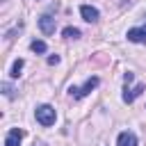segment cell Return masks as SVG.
Listing matches in <instances>:
<instances>
[{
  "instance_id": "obj_1",
  "label": "cell",
  "mask_w": 146,
  "mask_h": 146,
  "mask_svg": "<svg viewBox=\"0 0 146 146\" xmlns=\"http://www.w3.org/2000/svg\"><path fill=\"white\" fill-rule=\"evenodd\" d=\"M34 119H36V121H39L43 128L52 125V123H55V119H57L55 107H50V105H39V107L34 110Z\"/></svg>"
},
{
  "instance_id": "obj_2",
  "label": "cell",
  "mask_w": 146,
  "mask_h": 146,
  "mask_svg": "<svg viewBox=\"0 0 146 146\" xmlns=\"http://www.w3.org/2000/svg\"><path fill=\"white\" fill-rule=\"evenodd\" d=\"M98 82H100V80L94 75V78H89L82 87H73V84H71V87H68V94H71L73 98H82V96H87L91 89H96V87H98Z\"/></svg>"
},
{
  "instance_id": "obj_3",
  "label": "cell",
  "mask_w": 146,
  "mask_h": 146,
  "mask_svg": "<svg viewBox=\"0 0 146 146\" xmlns=\"http://www.w3.org/2000/svg\"><path fill=\"white\" fill-rule=\"evenodd\" d=\"M39 27H41V32H43V34H55L57 23H55V18H52L50 14H43V16L39 18Z\"/></svg>"
},
{
  "instance_id": "obj_4",
  "label": "cell",
  "mask_w": 146,
  "mask_h": 146,
  "mask_svg": "<svg viewBox=\"0 0 146 146\" xmlns=\"http://www.w3.org/2000/svg\"><path fill=\"white\" fill-rule=\"evenodd\" d=\"M128 41H135V43H146V25H139V27H132L128 30Z\"/></svg>"
},
{
  "instance_id": "obj_5",
  "label": "cell",
  "mask_w": 146,
  "mask_h": 146,
  "mask_svg": "<svg viewBox=\"0 0 146 146\" xmlns=\"http://www.w3.org/2000/svg\"><path fill=\"white\" fill-rule=\"evenodd\" d=\"M80 14H82V18H84L87 23H96V21H98V16H100V14H98V9H96V7H91V5H82V7H80Z\"/></svg>"
},
{
  "instance_id": "obj_6",
  "label": "cell",
  "mask_w": 146,
  "mask_h": 146,
  "mask_svg": "<svg viewBox=\"0 0 146 146\" xmlns=\"http://www.w3.org/2000/svg\"><path fill=\"white\" fill-rule=\"evenodd\" d=\"M23 130L21 128H11L9 130V135H7V139H5V146H18L21 144V139H23Z\"/></svg>"
},
{
  "instance_id": "obj_7",
  "label": "cell",
  "mask_w": 146,
  "mask_h": 146,
  "mask_svg": "<svg viewBox=\"0 0 146 146\" xmlns=\"http://www.w3.org/2000/svg\"><path fill=\"white\" fill-rule=\"evenodd\" d=\"M116 146H137V137H135V132L123 130V132L119 135V139H116Z\"/></svg>"
},
{
  "instance_id": "obj_8",
  "label": "cell",
  "mask_w": 146,
  "mask_h": 146,
  "mask_svg": "<svg viewBox=\"0 0 146 146\" xmlns=\"http://www.w3.org/2000/svg\"><path fill=\"white\" fill-rule=\"evenodd\" d=\"M141 91H144V84L139 82L137 87H132V89H125V91H123V100H125V103H132V100H135Z\"/></svg>"
},
{
  "instance_id": "obj_9",
  "label": "cell",
  "mask_w": 146,
  "mask_h": 146,
  "mask_svg": "<svg viewBox=\"0 0 146 146\" xmlns=\"http://www.w3.org/2000/svg\"><path fill=\"white\" fill-rule=\"evenodd\" d=\"M64 36L66 39H78L80 36V30L78 27H64Z\"/></svg>"
},
{
  "instance_id": "obj_10",
  "label": "cell",
  "mask_w": 146,
  "mask_h": 146,
  "mask_svg": "<svg viewBox=\"0 0 146 146\" xmlns=\"http://www.w3.org/2000/svg\"><path fill=\"white\" fill-rule=\"evenodd\" d=\"M23 64H25L23 59H16V62H14V66H11V78H18V75H21V68H23Z\"/></svg>"
},
{
  "instance_id": "obj_11",
  "label": "cell",
  "mask_w": 146,
  "mask_h": 146,
  "mask_svg": "<svg viewBox=\"0 0 146 146\" xmlns=\"http://www.w3.org/2000/svg\"><path fill=\"white\" fill-rule=\"evenodd\" d=\"M30 48H32L34 52H46V43H43V41H32Z\"/></svg>"
},
{
  "instance_id": "obj_12",
  "label": "cell",
  "mask_w": 146,
  "mask_h": 146,
  "mask_svg": "<svg viewBox=\"0 0 146 146\" xmlns=\"http://www.w3.org/2000/svg\"><path fill=\"white\" fill-rule=\"evenodd\" d=\"M2 91H5V96H7V98H11V96H14V89H11V87H9L7 82L2 84Z\"/></svg>"
},
{
  "instance_id": "obj_13",
  "label": "cell",
  "mask_w": 146,
  "mask_h": 146,
  "mask_svg": "<svg viewBox=\"0 0 146 146\" xmlns=\"http://www.w3.org/2000/svg\"><path fill=\"white\" fill-rule=\"evenodd\" d=\"M57 62H59V55H50L48 57V64H57Z\"/></svg>"
},
{
  "instance_id": "obj_14",
  "label": "cell",
  "mask_w": 146,
  "mask_h": 146,
  "mask_svg": "<svg viewBox=\"0 0 146 146\" xmlns=\"http://www.w3.org/2000/svg\"><path fill=\"white\" fill-rule=\"evenodd\" d=\"M123 80H125V82H132V80H135V75H132V73H125V75H123Z\"/></svg>"
}]
</instances>
